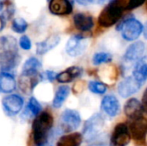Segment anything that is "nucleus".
<instances>
[{"instance_id": "nucleus-11", "label": "nucleus", "mask_w": 147, "mask_h": 146, "mask_svg": "<svg viewBox=\"0 0 147 146\" xmlns=\"http://www.w3.org/2000/svg\"><path fill=\"white\" fill-rule=\"evenodd\" d=\"M61 120L66 131H74L81 124V116L77 110L65 109L61 114Z\"/></svg>"}, {"instance_id": "nucleus-16", "label": "nucleus", "mask_w": 147, "mask_h": 146, "mask_svg": "<svg viewBox=\"0 0 147 146\" xmlns=\"http://www.w3.org/2000/svg\"><path fill=\"white\" fill-rule=\"evenodd\" d=\"M49 9L54 15H65L71 13L72 5L69 0H50Z\"/></svg>"}, {"instance_id": "nucleus-20", "label": "nucleus", "mask_w": 147, "mask_h": 146, "mask_svg": "<svg viewBox=\"0 0 147 146\" xmlns=\"http://www.w3.org/2000/svg\"><path fill=\"white\" fill-rule=\"evenodd\" d=\"M41 63L34 57L27 59L22 66V75L25 76H36L39 75V71L41 69Z\"/></svg>"}, {"instance_id": "nucleus-28", "label": "nucleus", "mask_w": 147, "mask_h": 146, "mask_svg": "<svg viewBox=\"0 0 147 146\" xmlns=\"http://www.w3.org/2000/svg\"><path fill=\"white\" fill-rule=\"evenodd\" d=\"M19 44H20V46H21L23 50H30V48H31V46H32L31 40H30V39H29L27 35H22V36L20 38Z\"/></svg>"}, {"instance_id": "nucleus-29", "label": "nucleus", "mask_w": 147, "mask_h": 146, "mask_svg": "<svg viewBox=\"0 0 147 146\" xmlns=\"http://www.w3.org/2000/svg\"><path fill=\"white\" fill-rule=\"evenodd\" d=\"M146 0H129L127 5V9H136L140 6H141Z\"/></svg>"}, {"instance_id": "nucleus-8", "label": "nucleus", "mask_w": 147, "mask_h": 146, "mask_svg": "<svg viewBox=\"0 0 147 146\" xmlns=\"http://www.w3.org/2000/svg\"><path fill=\"white\" fill-rule=\"evenodd\" d=\"M87 47V40L80 34L71 36L66 45L65 52L68 55L71 57H78L81 55Z\"/></svg>"}, {"instance_id": "nucleus-22", "label": "nucleus", "mask_w": 147, "mask_h": 146, "mask_svg": "<svg viewBox=\"0 0 147 146\" xmlns=\"http://www.w3.org/2000/svg\"><path fill=\"white\" fill-rule=\"evenodd\" d=\"M83 135L79 133H72L62 136L56 146H80L83 142Z\"/></svg>"}, {"instance_id": "nucleus-32", "label": "nucleus", "mask_w": 147, "mask_h": 146, "mask_svg": "<svg viewBox=\"0 0 147 146\" xmlns=\"http://www.w3.org/2000/svg\"><path fill=\"white\" fill-rule=\"evenodd\" d=\"M96 0H77V2L78 3L82 4V5H88V4H90V3H93Z\"/></svg>"}, {"instance_id": "nucleus-13", "label": "nucleus", "mask_w": 147, "mask_h": 146, "mask_svg": "<svg viewBox=\"0 0 147 146\" xmlns=\"http://www.w3.org/2000/svg\"><path fill=\"white\" fill-rule=\"evenodd\" d=\"M124 112L127 118L132 120L143 117V109L141 102L136 98H130L125 104Z\"/></svg>"}, {"instance_id": "nucleus-18", "label": "nucleus", "mask_w": 147, "mask_h": 146, "mask_svg": "<svg viewBox=\"0 0 147 146\" xmlns=\"http://www.w3.org/2000/svg\"><path fill=\"white\" fill-rule=\"evenodd\" d=\"M60 41V37L57 34H53L45 40L36 43V52L39 55H43L58 46Z\"/></svg>"}, {"instance_id": "nucleus-37", "label": "nucleus", "mask_w": 147, "mask_h": 146, "mask_svg": "<svg viewBox=\"0 0 147 146\" xmlns=\"http://www.w3.org/2000/svg\"><path fill=\"white\" fill-rule=\"evenodd\" d=\"M43 146H44V145H43Z\"/></svg>"}, {"instance_id": "nucleus-15", "label": "nucleus", "mask_w": 147, "mask_h": 146, "mask_svg": "<svg viewBox=\"0 0 147 146\" xmlns=\"http://www.w3.org/2000/svg\"><path fill=\"white\" fill-rule=\"evenodd\" d=\"M84 70L78 66H71L65 69L64 71L59 72L56 76V79L60 83H71L76 78L82 76Z\"/></svg>"}, {"instance_id": "nucleus-34", "label": "nucleus", "mask_w": 147, "mask_h": 146, "mask_svg": "<svg viewBox=\"0 0 147 146\" xmlns=\"http://www.w3.org/2000/svg\"><path fill=\"white\" fill-rule=\"evenodd\" d=\"M143 33H144V36H145V38L147 40V22H146V24L145 25V27H144Z\"/></svg>"}, {"instance_id": "nucleus-24", "label": "nucleus", "mask_w": 147, "mask_h": 146, "mask_svg": "<svg viewBox=\"0 0 147 146\" xmlns=\"http://www.w3.org/2000/svg\"><path fill=\"white\" fill-rule=\"evenodd\" d=\"M113 60V57L110 53L105 52H100L94 54L92 58L93 65H100L102 64H108L110 63Z\"/></svg>"}, {"instance_id": "nucleus-9", "label": "nucleus", "mask_w": 147, "mask_h": 146, "mask_svg": "<svg viewBox=\"0 0 147 146\" xmlns=\"http://www.w3.org/2000/svg\"><path fill=\"white\" fill-rule=\"evenodd\" d=\"M129 131L131 137L139 143L146 141L147 136V120L144 117L132 120L130 123Z\"/></svg>"}, {"instance_id": "nucleus-26", "label": "nucleus", "mask_w": 147, "mask_h": 146, "mask_svg": "<svg viewBox=\"0 0 147 146\" xmlns=\"http://www.w3.org/2000/svg\"><path fill=\"white\" fill-rule=\"evenodd\" d=\"M88 88L90 92L97 95H102L106 93L108 87L105 83H101V82H96V81H91L89 83Z\"/></svg>"}, {"instance_id": "nucleus-6", "label": "nucleus", "mask_w": 147, "mask_h": 146, "mask_svg": "<svg viewBox=\"0 0 147 146\" xmlns=\"http://www.w3.org/2000/svg\"><path fill=\"white\" fill-rule=\"evenodd\" d=\"M131 140L129 127L126 123H118L112 133L111 144L113 146H127Z\"/></svg>"}, {"instance_id": "nucleus-1", "label": "nucleus", "mask_w": 147, "mask_h": 146, "mask_svg": "<svg viewBox=\"0 0 147 146\" xmlns=\"http://www.w3.org/2000/svg\"><path fill=\"white\" fill-rule=\"evenodd\" d=\"M19 62L16 40L9 35L0 37V70L10 71L17 66Z\"/></svg>"}, {"instance_id": "nucleus-12", "label": "nucleus", "mask_w": 147, "mask_h": 146, "mask_svg": "<svg viewBox=\"0 0 147 146\" xmlns=\"http://www.w3.org/2000/svg\"><path fill=\"white\" fill-rule=\"evenodd\" d=\"M101 109L109 116L115 117L121 111V104L114 96H106L101 102Z\"/></svg>"}, {"instance_id": "nucleus-17", "label": "nucleus", "mask_w": 147, "mask_h": 146, "mask_svg": "<svg viewBox=\"0 0 147 146\" xmlns=\"http://www.w3.org/2000/svg\"><path fill=\"white\" fill-rule=\"evenodd\" d=\"M73 22L76 27L80 31H90L94 27V21L91 15L84 13H78L73 17Z\"/></svg>"}, {"instance_id": "nucleus-2", "label": "nucleus", "mask_w": 147, "mask_h": 146, "mask_svg": "<svg viewBox=\"0 0 147 146\" xmlns=\"http://www.w3.org/2000/svg\"><path fill=\"white\" fill-rule=\"evenodd\" d=\"M53 126V117L49 112L40 114L32 124V135L34 143L38 146H43L47 140L49 131Z\"/></svg>"}, {"instance_id": "nucleus-3", "label": "nucleus", "mask_w": 147, "mask_h": 146, "mask_svg": "<svg viewBox=\"0 0 147 146\" xmlns=\"http://www.w3.org/2000/svg\"><path fill=\"white\" fill-rule=\"evenodd\" d=\"M123 13V5L119 1L115 0L109 3L101 12L98 17L100 26L109 28L115 24L121 17Z\"/></svg>"}, {"instance_id": "nucleus-31", "label": "nucleus", "mask_w": 147, "mask_h": 146, "mask_svg": "<svg viewBox=\"0 0 147 146\" xmlns=\"http://www.w3.org/2000/svg\"><path fill=\"white\" fill-rule=\"evenodd\" d=\"M141 106H142L143 112L147 114V88L146 89V90L144 91V94H143V96H142Z\"/></svg>"}, {"instance_id": "nucleus-14", "label": "nucleus", "mask_w": 147, "mask_h": 146, "mask_svg": "<svg viewBox=\"0 0 147 146\" xmlns=\"http://www.w3.org/2000/svg\"><path fill=\"white\" fill-rule=\"evenodd\" d=\"M146 46L143 41H136L131 44L126 50L124 58L127 61L134 62L138 61L140 59L142 58L145 52Z\"/></svg>"}, {"instance_id": "nucleus-19", "label": "nucleus", "mask_w": 147, "mask_h": 146, "mask_svg": "<svg viewBox=\"0 0 147 146\" xmlns=\"http://www.w3.org/2000/svg\"><path fill=\"white\" fill-rule=\"evenodd\" d=\"M133 77L141 84L147 80V56L140 59L134 68Z\"/></svg>"}, {"instance_id": "nucleus-5", "label": "nucleus", "mask_w": 147, "mask_h": 146, "mask_svg": "<svg viewBox=\"0 0 147 146\" xmlns=\"http://www.w3.org/2000/svg\"><path fill=\"white\" fill-rule=\"evenodd\" d=\"M124 40L134 41L137 40L143 33V24L135 18H130L124 21L119 28Z\"/></svg>"}, {"instance_id": "nucleus-4", "label": "nucleus", "mask_w": 147, "mask_h": 146, "mask_svg": "<svg viewBox=\"0 0 147 146\" xmlns=\"http://www.w3.org/2000/svg\"><path fill=\"white\" fill-rule=\"evenodd\" d=\"M104 119L100 114H96L88 119L83 128V138L87 141L95 139L102 131L104 127Z\"/></svg>"}, {"instance_id": "nucleus-27", "label": "nucleus", "mask_w": 147, "mask_h": 146, "mask_svg": "<svg viewBox=\"0 0 147 146\" xmlns=\"http://www.w3.org/2000/svg\"><path fill=\"white\" fill-rule=\"evenodd\" d=\"M28 28V23L23 18H15L12 22V29L17 34L24 33Z\"/></svg>"}, {"instance_id": "nucleus-33", "label": "nucleus", "mask_w": 147, "mask_h": 146, "mask_svg": "<svg viewBox=\"0 0 147 146\" xmlns=\"http://www.w3.org/2000/svg\"><path fill=\"white\" fill-rule=\"evenodd\" d=\"M3 27H4V21H3V19L0 16V32L3 30Z\"/></svg>"}, {"instance_id": "nucleus-7", "label": "nucleus", "mask_w": 147, "mask_h": 146, "mask_svg": "<svg viewBox=\"0 0 147 146\" xmlns=\"http://www.w3.org/2000/svg\"><path fill=\"white\" fill-rule=\"evenodd\" d=\"M23 99L18 95H9L2 100L3 108L9 116H15L19 114L23 107Z\"/></svg>"}, {"instance_id": "nucleus-35", "label": "nucleus", "mask_w": 147, "mask_h": 146, "mask_svg": "<svg viewBox=\"0 0 147 146\" xmlns=\"http://www.w3.org/2000/svg\"><path fill=\"white\" fill-rule=\"evenodd\" d=\"M4 1L5 0H0V11L2 10V9H3V7L4 5Z\"/></svg>"}, {"instance_id": "nucleus-23", "label": "nucleus", "mask_w": 147, "mask_h": 146, "mask_svg": "<svg viewBox=\"0 0 147 146\" xmlns=\"http://www.w3.org/2000/svg\"><path fill=\"white\" fill-rule=\"evenodd\" d=\"M71 89L67 85H61L56 90L54 98L53 100V106L55 108H59L62 107L63 103L68 97Z\"/></svg>"}, {"instance_id": "nucleus-10", "label": "nucleus", "mask_w": 147, "mask_h": 146, "mask_svg": "<svg viewBox=\"0 0 147 146\" xmlns=\"http://www.w3.org/2000/svg\"><path fill=\"white\" fill-rule=\"evenodd\" d=\"M141 86L142 84L140 83L135 80V78L133 76H130L124 78L119 83L117 90L121 97L128 98L133 95H134L135 93H137L140 89Z\"/></svg>"}, {"instance_id": "nucleus-36", "label": "nucleus", "mask_w": 147, "mask_h": 146, "mask_svg": "<svg viewBox=\"0 0 147 146\" xmlns=\"http://www.w3.org/2000/svg\"><path fill=\"white\" fill-rule=\"evenodd\" d=\"M91 146H106L104 144H96V145H92Z\"/></svg>"}, {"instance_id": "nucleus-21", "label": "nucleus", "mask_w": 147, "mask_h": 146, "mask_svg": "<svg viewBox=\"0 0 147 146\" xmlns=\"http://www.w3.org/2000/svg\"><path fill=\"white\" fill-rule=\"evenodd\" d=\"M16 80L14 77L6 72L2 71L0 73V91L3 93H11L16 89Z\"/></svg>"}, {"instance_id": "nucleus-25", "label": "nucleus", "mask_w": 147, "mask_h": 146, "mask_svg": "<svg viewBox=\"0 0 147 146\" xmlns=\"http://www.w3.org/2000/svg\"><path fill=\"white\" fill-rule=\"evenodd\" d=\"M41 105L34 97H31L26 107V110L30 114V116H38L41 111Z\"/></svg>"}, {"instance_id": "nucleus-30", "label": "nucleus", "mask_w": 147, "mask_h": 146, "mask_svg": "<svg viewBox=\"0 0 147 146\" xmlns=\"http://www.w3.org/2000/svg\"><path fill=\"white\" fill-rule=\"evenodd\" d=\"M56 76L57 74L54 72V71H47L44 72V74H41V78L43 77H45L47 80H49L50 82L53 81L55 78H56Z\"/></svg>"}]
</instances>
